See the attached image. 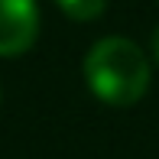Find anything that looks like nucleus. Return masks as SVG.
Masks as SVG:
<instances>
[{
    "instance_id": "obj_1",
    "label": "nucleus",
    "mask_w": 159,
    "mask_h": 159,
    "mask_svg": "<svg viewBox=\"0 0 159 159\" xmlns=\"http://www.w3.org/2000/svg\"><path fill=\"white\" fill-rule=\"evenodd\" d=\"M84 84L101 104L107 107H130L149 91L153 68L149 59L133 39L104 36L84 55Z\"/></svg>"
},
{
    "instance_id": "obj_2",
    "label": "nucleus",
    "mask_w": 159,
    "mask_h": 159,
    "mask_svg": "<svg viewBox=\"0 0 159 159\" xmlns=\"http://www.w3.org/2000/svg\"><path fill=\"white\" fill-rule=\"evenodd\" d=\"M39 36L36 0H0V59H16L30 52Z\"/></svg>"
},
{
    "instance_id": "obj_3",
    "label": "nucleus",
    "mask_w": 159,
    "mask_h": 159,
    "mask_svg": "<svg viewBox=\"0 0 159 159\" xmlns=\"http://www.w3.org/2000/svg\"><path fill=\"white\" fill-rule=\"evenodd\" d=\"M59 10L65 13L68 20H78V23H88V20H98L104 13L107 0H55Z\"/></svg>"
},
{
    "instance_id": "obj_4",
    "label": "nucleus",
    "mask_w": 159,
    "mask_h": 159,
    "mask_svg": "<svg viewBox=\"0 0 159 159\" xmlns=\"http://www.w3.org/2000/svg\"><path fill=\"white\" fill-rule=\"evenodd\" d=\"M153 55H156V62H159V26H156V33H153Z\"/></svg>"
}]
</instances>
